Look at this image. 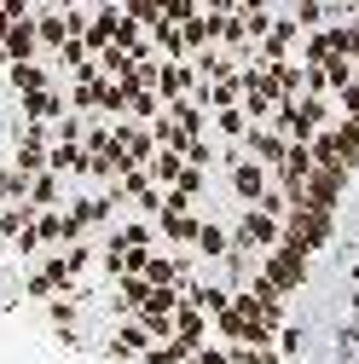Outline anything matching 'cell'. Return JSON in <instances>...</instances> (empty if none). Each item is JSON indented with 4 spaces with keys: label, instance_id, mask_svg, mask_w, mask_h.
Instances as JSON below:
<instances>
[{
    "label": "cell",
    "instance_id": "6da1fadb",
    "mask_svg": "<svg viewBox=\"0 0 359 364\" xmlns=\"http://www.w3.org/2000/svg\"><path fill=\"white\" fill-rule=\"evenodd\" d=\"M353 312H359V295H353Z\"/></svg>",
    "mask_w": 359,
    "mask_h": 364
},
{
    "label": "cell",
    "instance_id": "7a4b0ae2",
    "mask_svg": "<svg viewBox=\"0 0 359 364\" xmlns=\"http://www.w3.org/2000/svg\"><path fill=\"white\" fill-rule=\"evenodd\" d=\"M353 272H359V266H353Z\"/></svg>",
    "mask_w": 359,
    "mask_h": 364
}]
</instances>
